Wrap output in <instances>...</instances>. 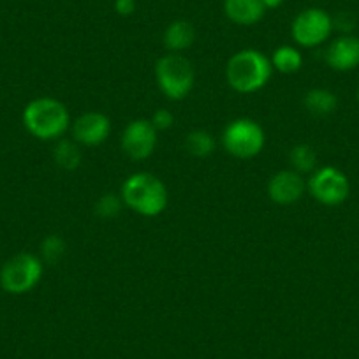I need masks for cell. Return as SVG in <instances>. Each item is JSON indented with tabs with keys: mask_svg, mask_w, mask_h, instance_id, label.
Returning a JSON list of instances; mask_svg holds the SVG:
<instances>
[{
	"mask_svg": "<svg viewBox=\"0 0 359 359\" xmlns=\"http://www.w3.org/2000/svg\"><path fill=\"white\" fill-rule=\"evenodd\" d=\"M23 126L34 137L43 141L58 140L71 127L67 108L53 97L30 101L23 109Z\"/></svg>",
	"mask_w": 359,
	"mask_h": 359,
	"instance_id": "obj_1",
	"label": "cell"
},
{
	"mask_svg": "<svg viewBox=\"0 0 359 359\" xmlns=\"http://www.w3.org/2000/svg\"><path fill=\"white\" fill-rule=\"evenodd\" d=\"M123 205L143 217H157L168 206V189L150 172H134L122 185Z\"/></svg>",
	"mask_w": 359,
	"mask_h": 359,
	"instance_id": "obj_2",
	"label": "cell"
},
{
	"mask_svg": "<svg viewBox=\"0 0 359 359\" xmlns=\"http://www.w3.org/2000/svg\"><path fill=\"white\" fill-rule=\"evenodd\" d=\"M271 62L257 50H241L227 62L226 76L231 88L240 94H254L271 78Z\"/></svg>",
	"mask_w": 359,
	"mask_h": 359,
	"instance_id": "obj_3",
	"label": "cell"
},
{
	"mask_svg": "<svg viewBox=\"0 0 359 359\" xmlns=\"http://www.w3.org/2000/svg\"><path fill=\"white\" fill-rule=\"evenodd\" d=\"M158 88L171 101L185 99L194 88L196 72L191 62L180 53H169L158 58L155 65Z\"/></svg>",
	"mask_w": 359,
	"mask_h": 359,
	"instance_id": "obj_4",
	"label": "cell"
},
{
	"mask_svg": "<svg viewBox=\"0 0 359 359\" xmlns=\"http://www.w3.org/2000/svg\"><path fill=\"white\" fill-rule=\"evenodd\" d=\"M43 271V261L37 255L29 252L16 254L0 269V287L9 294H25L39 284Z\"/></svg>",
	"mask_w": 359,
	"mask_h": 359,
	"instance_id": "obj_5",
	"label": "cell"
},
{
	"mask_svg": "<svg viewBox=\"0 0 359 359\" xmlns=\"http://www.w3.org/2000/svg\"><path fill=\"white\" fill-rule=\"evenodd\" d=\"M222 143L233 157L252 158L262 151L266 136L257 122L250 118H238L226 127Z\"/></svg>",
	"mask_w": 359,
	"mask_h": 359,
	"instance_id": "obj_6",
	"label": "cell"
},
{
	"mask_svg": "<svg viewBox=\"0 0 359 359\" xmlns=\"http://www.w3.org/2000/svg\"><path fill=\"white\" fill-rule=\"evenodd\" d=\"M309 191L320 205L338 206L348 198L351 184L344 171L333 165H324L317 169L309 180Z\"/></svg>",
	"mask_w": 359,
	"mask_h": 359,
	"instance_id": "obj_7",
	"label": "cell"
},
{
	"mask_svg": "<svg viewBox=\"0 0 359 359\" xmlns=\"http://www.w3.org/2000/svg\"><path fill=\"white\" fill-rule=\"evenodd\" d=\"M333 29V18L324 9L310 8L296 16L294 22H292L291 32L299 46L316 48L330 39Z\"/></svg>",
	"mask_w": 359,
	"mask_h": 359,
	"instance_id": "obj_8",
	"label": "cell"
},
{
	"mask_svg": "<svg viewBox=\"0 0 359 359\" xmlns=\"http://www.w3.org/2000/svg\"><path fill=\"white\" fill-rule=\"evenodd\" d=\"M157 147V129L150 120H133L122 134V150L133 161H144Z\"/></svg>",
	"mask_w": 359,
	"mask_h": 359,
	"instance_id": "obj_9",
	"label": "cell"
},
{
	"mask_svg": "<svg viewBox=\"0 0 359 359\" xmlns=\"http://www.w3.org/2000/svg\"><path fill=\"white\" fill-rule=\"evenodd\" d=\"M111 133V122L104 113L88 111L72 123V136L78 144L97 147L104 143Z\"/></svg>",
	"mask_w": 359,
	"mask_h": 359,
	"instance_id": "obj_10",
	"label": "cell"
},
{
	"mask_svg": "<svg viewBox=\"0 0 359 359\" xmlns=\"http://www.w3.org/2000/svg\"><path fill=\"white\" fill-rule=\"evenodd\" d=\"M306 184L298 171H278L268 184V196L275 205L287 206L299 201L305 194Z\"/></svg>",
	"mask_w": 359,
	"mask_h": 359,
	"instance_id": "obj_11",
	"label": "cell"
},
{
	"mask_svg": "<svg viewBox=\"0 0 359 359\" xmlns=\"http://www.w3.org/2000/svg\"><path fill=\"white\" fill-rule=\"evenodd\" d=\"M326 64L338 72H347L358 67L359 37L351 34L337 37L326 50Z\"/></svg>",
	"mask_w": 359,
	"mask_h": 359,
	"instance_id": "obj_12",
	"label": "cell"
},
{
	"mask_svg": "<svg viewBox=\"0 0 359 359\" xmlns=\"http://www.w3.org/2000/svg\"><path fill=\"white\" fill-rule=\"evenodd\" d=\"M226 16L236 25H255L264 18L266 8L261 0H224Z\"/></svg>",
	"mask_w": 359,
	"mask_h": 359,
	"instance_id": "obj_13",
	"label": "cell"
},
{
	"mask_svg": "<svg viewBox=\"0 0 359 359\" xmlns=\"http://www.w3.org/2000/svg\"><path fill=\"white\" fill-rule=\"evenodd\" d=\"M196 41V30L192 23L185 22V20H176V22L169 23L168 29L164 32V46L172 53H180L185 51L194 44Z\"/></svg>",
	"mask_w": 359,
	"mask_h": 359,
	"instance_id": "obj_14",
	"label": "cell"
},
{
	"mask_svg": "<svg viewBox=\"0 0 359 359\" xmlns=\"http://www.w3.org/2000/svg\"><path fill=\"white\" fill-rule=\"evenodd\" d=\"M306 111L312 113L316 116H327L334 113L338 106L337 95L327 88H313L306 92L305 99H303Z\"/></svg>",
	"mask_w": 359,
	"mask_h": 359,
	"instance_id": "obj_15",
	"label": "cell"
},
{
	"mask_svg": "<svg viewBox=\"0 0 359 359\" xmlns=\"http://www.w3.org/2000/svg\"><path fill=\"white\" fill-rule=\"evenodd\" d=\"M53 158L58 168L65 169V171H74L81 164V150H79L76 141L62 140L55 147Z\"/></svg>",
	"mask_w": 359,
	"mask_h": 359,
	"instance_id": "obj_16",
	"label": "cell"
},
{
	"mask_svg": "<svg viewBox=\"0 0 359 359\" xmlns=\"http://www.w3.org/2000/svg\"><path fill=\"white\" fill-rule=\"evenodd\" d=\"M271 65L278 69L284 74H292L298 72L303 65V57L296 48L292 46H280L275 50L273 58H271Z\"/></svg>",
	"mask_w": 359,
	"mask_h": 359,
	"instance_id": "obj_17",
	"label": "cell"
},
{
	"mask_svg": "<svg viewBox=\"0 0 359 359\" xmlns=\"http://www.w3.org/2000/svg\"><path fill=\"white\" fill-rule=\"evenodd\" d=\"M215 137L206 130H192L185 140V148H187L189 154L199 158L212 155L215 151Z\"/></svg>",
	"mask_w": 359,
	"mask_h": 359,
	"instance_id": "obj_18",
	"label": "cell"
},
{
	"mask_svg": "<svg viewBox=\"0 0 359 359\" xmlns=\"http://www.w3.org/2000/svg\"><path fill=\"white\" fill-rule=\"evenodd\" d=\"M289 161L294 165V171H298L302 175V172H310L316 169L317 154L310 144H296L291 150Z\"/></svg>",
	"mask_w": 359,
	"mask_h": 359,
	"instance_id": "obj_19",
	"label": "cell"
},
{
	"mask_svg": "<svg viewBox=\"0 0 359 359\" xmlns=\"http://www.w3.org/2000/svg\"><path fill=\"white\" fill-rule=\"evenodd\" d=\"M64 254L65 241L62 240L58 234H50V236L44 238L43 243H41V255H43V261L50 262V264H57Z\"/></svg>",
	"mask_w": 359,
	"mask_h": 359,
	"instance_id": "obj_20",
	"label": "cell"
},
{
	"mask_svg": "<svg viewBox=\"0 0 359 359\" xmlns=\"http://www.w3.org/2000/svg\"><path fill=\"white\" fill-rule=\"evenodd\" d=\"M122 198L115 194H104L102 198H99V201L95 203V213H97L101 219H113L120 213L122 210Z\"/></svg>",
	"mask_w": 359,
	"mask_h": 359,
	"instance_id": "obj_21",
	"label": "cell"
},
{
	"mask_svg": "<svg viewBox=\"0 0 359 359\" xmlns=\"http://www.w3.org/2000/svg\"><path fill=\"white\" fill-rule=\"evenodd\" d=\"M150 122L158 133V130L171 129L172 123H175V116H172V113L169 111V109H157V111L154 113V116H151Z\"/></svg>",
	"mask_w": 359,
	"mask_h": 359,
	"instance_id": "obj_22",
	"label": "cell"
},
{
	"mask_svg": "<svg viewBox=\"0 0 359 359\" xmlns=\"http://www.w3.org/2000/svg\"><path fill=\"white\" fill-rule=\"evenodd\" d=\"M115 9L118 15L129 16L136 11V0H116Z\"/></svg>",
	"mask_w": 359,
	"mask_h": 359,
	"instance_id": "obj_23",
	"label": "cell"
},
{
	"mask_svg": "<svg viewBox=\"0 0 359 359\" xmlns=\"http://www.w3.org/2000/svg\"><path fill=\"white\" fill-rule=\"evenodd\" d=\"M262 6H264L266 9H275V8H280L282 4H284V0H261Z\"/></svg>",
	"mask_w": 359,
	"mask_h": 359,
	"instance_id": "obj_24",
	"label": "cell"
},
{
	"mask_svg": "<svg viewBox=\"0 0 359 359\" xmlns=\"http://www.w3.org/2000/svg\"><path fill=\"white\" fill-rule=\"evenodd\" d=\"M358 101H359V86H358Z\"/></svg>",
	"mask_w": 359,
	"mask_h": 359,
	"instance_id": "obj_25",
	"label": "cell"
}]
</instances>
